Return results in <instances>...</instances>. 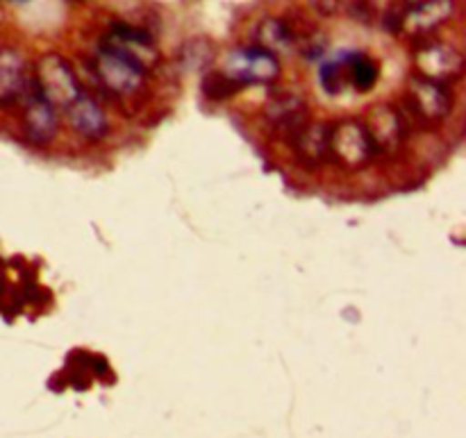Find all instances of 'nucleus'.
Returning a JSON list of instances; mask_svg holds the SVG:
<instances>
[{
    "label": "nucleus",
    "instance_id": "1",
    "mask_svg": "<svg viewBox=\"0 0 466 438\" xmlns=\"http://www.w3.org/2000/svg\"><path fill=\"white\" fill-rule=\"evenodd\" d=\"M32 82H35V86L39 89V94L44 95L57 112H66V109L85 94L73 66L57 53H48L44 55V57H39Z\"/></svg>",
    "mask_w": 466,
    "mask_h": 438
},
{
    "label": "nucleus",
    "instance_id": "2",
    "mask_svg": "<svg viewBox=\"0 0 466 438\" xmlns=\"http://www.w3.org/2000/svg\"><path fill=\"white\" fill-rule=\"evenodd\" d=\"M376 145L364 121L344 118L330 127V159L346 171H362L376 159Z\"/></svg>",
    "mask_w": 466,
    "mask_h": 438
},
{
    "label": "nucleus",
    "instance_id": "3",
    "mask_svg": "<svg viewBox=\"0 0 466 438\" xmlns=\"http://www.w3.org/2000/svg\"><path fill=\"white\" fill-rule=\"evenodd\" d=\"M94 71L103 89L116 98H130V95L139 94L146 85V73H148L135 59L118 53V50L107 48V45H100Z\"/></svg>",
    "mask_w": 466,
    "mask_h": 438
},
{
    "label": "nucleus",
    "instance_id": "4",
    "mask_svg": "<svg viewBox=\"0 0 466 438\" xmlns=\"http://www.w3.org/2000/svg\"><path fill=\"white\" fill-rule=\"evenodd\" d=\"M223 73L237 86L250 85H273L280 77V59L268 50L253 45V48L232 50L223 64Z\"/></svg>",
    "mask_w": 466,
    "mask_h": 438
},
{
    "label": "nucleus",
    "instance_id": "5",
    "mask_svg": "<svg viewBox=\"0 0 466 438\" xmlns=\"http://www.w3.org/2000/svg\"><path fill=\"white\" fill-rule=\"evenodd\" d=\"M405 105L414 121L423 125H440L453 109V95L446 85L414 75L405 91Z\"/></svg>",
    "mask_w": 466,
    "mask_h": 438
},
{
    "label": "nucleus",
    "instance_id": "6",
    "mask_svg": "<svg viewBox=\"0 0 466 438\" xmlns=\"http://www.w3.org/2000/svg\"><path fill=\"white\" fill-rule=\"evenodd\" d=\"M18 105H21L23 132L27 141L35 145H48L50 141H55L59 132V112L39 94L32 77Z\"/></svg>",
    "mask_w": 466,
    "mask_h": 438
},
{
    "label": "nucleus",
    "instance_id": "7",
    "mask_svg": "<svg viewBox=\"0 0 466 438\" xmlns=\"http://www.w3.org/2000/svg\"><path fill=\"white\" fill-rule=\"evenodd\" d=\"M414 68L419 77L449 86L464 73V57L455 45L428 41L414 53Z\"/></svg>",
    "mask_w": 466,
    "mask_h": 438
},
{
    "label": "nucleus",
    "instance_id": "8",
    "mask_svg": "<svg viewBox=\"0 0 466 438\" xmlns=\"http://www.w3.org/2000/svg\"><path fill=\"white\" fill-rule=\"evenodd\" d=\"M364 125H367L369 134H371L378 154L399 153L405 145V141H408V116L391 103L376 105V107L367 114Z\"/></svg>",
    "mask_w": 466,
    "mask_h": 438
},
{
    "label": "nucleus",
    "instance_id": "9",
    "mask_svg": "<svg viewBox=\"0 0 466 438\" xmlns=\"http://www.w3.org/2000/svg\"><path fill=\"white\" fill-rule=\"evenodd\" d=\"M330 127L326 121H308L291 136V153L305 168H321L330 162Z\"/></svg>",
    "mask_w": 466,
    "mask_h": 438
},
{
    "label": "nucleus",
    "instance_id": "10",
    "mask_svg": "<svg viewBox=\"0 0 466 438\" xmlns=\"http://www.w3.org/2000/svg\"><path fill=\"white\" fill-rule=\"evenodd\" d=\"M455 12V0H419L399 16L396 30L410 36H423L444 25Z\"/></svg>",
    "mask_w": 466,
    "mask_h": 438
},
{
    "label": "nucleus",
    "instance_id": "11",
    "mask_svg": "<svg viewBox=\"0 0 466 438\" xmlns=\"http://www.w3.org/2000/svg\"><path fill=\"white\" fill-rule=\"evenodd\" d=\"M103 45L127 55V57L135 59L144 71H148L150 66H155L159 57L153 36L146 35L144 30H139V27L126 25V23H116V25H112L109 35L105 36Z\"/></svg>",
    "mask_w": 466,
    "mask_h": 438
},
{
    "label": "nucleus",
    "instance_id": "12",
    "mask_svg": "<svg viewBox=\"0 0 466 438\" xmlns=\"http://www.w3.org/2000/svg\"><path fill=\"white\" fill-rule=\"evenodd\" d=\"M66 121L71 125V130L76 132L80 139L91 141H103L109 132V118L105 114V109L100 107V103L96 98H91L89 94H82L71 107L66 109Z\"/></svg>",
    "mask_w": 466,
    "mask_h": 438
},
{
    "label": "nucleus",
    "instance_id": "13",
    "mask_svg": "<svg viewBox=\"0 0 466 438\" xmlns=\"http://www.w3.org/2000/svg\"><path fill=\"white\" fill-rule=\"evenodd\" d=\"M30 77L25 57L18 50L0 48V107L21 103Z\"/></svg>",
    "mask_w": 466,
    "mask_h": 438
},
{
    "label": "nucleus",
    "instance_id": "14",
    "mask_svg": "<svg viewBox=\"0 0 466 438\" xmlns=\"http://www.w3.org/2000/svg\"><path fill=\"white\" fill-rule=\"evenodd\" d=\"M264 118L273 130L291 139L308 123V105L294 94H278L264 107Z\"/></svg>",
    "mask_w": 466,
    "mask_h": 438
},
{
    "label": "nucleus",
    "instance_id": "15",
    "mask_svg": "<svg viewBox=\"0 0 466 438\" xmlns=\"http://www.w3.org/2000/svg\"><path fill=\"white\" fill-rule=\"evenodd\" d=\"M346 59V77H349V86L358 94H367L376 86L378 77H380V68L373 57L364 53H344Z\"/></svg>",
    "mask_w": 466,
    "mask_h": 438
},
{
    "label": "nucleus",
    "instance_id": "16",
    "mask_svg": "<svg viewBox=\"0 0 466 438\" xmlns=\"http://www.w3.org/2000/svg\"><path fill=\"white\" fill-rule=\"evenodd\" d=\"M258 41L259 48L268 50L278 57V53H289L296 45V35L291 32V27L287 25L280 18H267L262 21L258 30Z\"/></svg>",
    "mask_w": 466,
    "mask_h": 438
},
{
    "label": "nucleus",
    "instance_id": "17",
    "mask_svg": "<svg viewBox=\"0 0 466 438\" xmlns=\"http://www.w3.org/2000/svg\"><path fill=\"white\" fill-rule=\"evenodd\" d=\"M319 85L330 95H339L349 89V77H346V59L344 55L335 59H328L319 68Z\"/></svg>",
    "mask_w": 466,
    "mask_h": 438
},
{
    "label": "nucleus",
    "instance_id": "18",
    "mask_svg": "<svg viewBox=\"0 0 466 438\" xmlns=\"http://www.w3.org/2000/svg\"><path fill=\"white\" fill-rule=\"evenodd\" d=\"M239 89L241 86H237L223 71L212 73V75H208V80H205V94H208L209 98H228V95H232Z\"/></svg>",
    "mask_w": 466,
    "mask_h": 438
},
{
    "label": "nucleus",
    "instance_id": "19",
    "mask_svg": "<svg viewBox=\"0 0 466 438\" xmlns=\"http://www.w3.org/2000/svg\"><path fill=\"white\" fill-rule=\"evenodd\" d=\"M399 3H403V9H400V14H403L405 9L412 7V5H414V3H419V0H399ZM400 14H399V16H400ZM396 23H399V18H396Z\"/></svg>",
    "mask_w": 466,
    "mask_h": 438
},
{
    "label": "nucleus",
    "instance_id": "20",
    "mask_svg": "<svg viewBox=\"0 0 466 438\" xmlns=\"http://www.w3.org/2000/svg\"><path fill=\"white\" fill-rule=\"evenodd\" d=\"M14 3H27V0H14Z\"/></svg>",
    "mask_w": 466,
    "mask_h": 438
}]
</instances>
